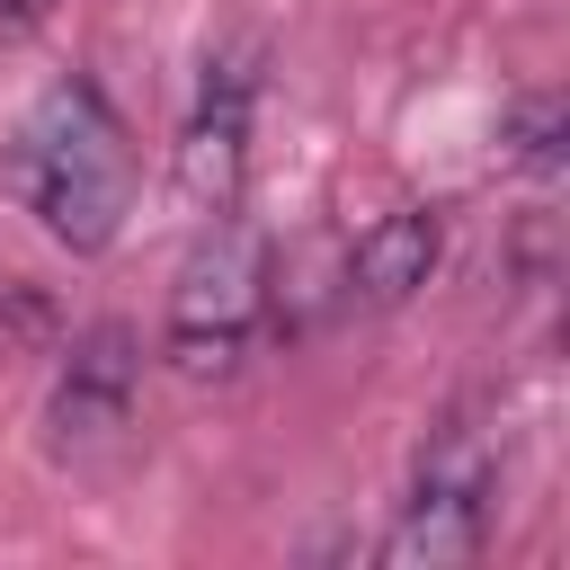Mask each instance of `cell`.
Segmentation results:
<instances>
[{
	"label": "cell",
	"mask_w": 570,
	"mask_h": 570,
	"mask_svg": "<svg viewBox=\"0 0 570 570\" xmlns=\"http://www.w3.org/2000/svg\"><path fill=\"white\" fill-rule=\"evenodd\" d=\"M0 187L62 240V249H107L134 214V142L116 125V107L98 98V80H53L9 151H0Z\"/></svg>",
	"instance_id": "cell-1"
},
{
	"label": "cell",
	"mask_w": 570,
	"mask_h": 570,
	"mask_svg": "<svg viewBox=\"0 0 570 570\" xmlns=\"http://www.w3.org/2000/svg\"><path fill=\"white\" fill-rule=\"evenodd\" d=\"M267 312V240L240 214H214L169 285V365L178 374H232Z\"/></svg>",
	"instance_id": "cell-2"
},
{
	"label": "cell",
	"mask_w": 570,
	"mask_h": 570,
	"mask_svg": "<svg viewBox=\"0 0 570 570\" xmlns=\"http://www.w3.org/2000/svg\"><path fill=\"white\" fill-rule=\"evenodd\" d=\"M481 534H490V445L472 436V428H445L428 454H419V481H410V499H401V525L383 534V561H428V570H445V561H472L481 552Z\"/></svg>",
	"instance_id": "cell-3"
},
{
	"label": "cell",
	"mask_w": 570,
	"mask_h": 570,
	"mask_svg": "<svg viewBox=\"0 0 570 570\" xmlns=\"http://www.w3.org/2000/svg\"><path fill=\"white\" fill-rule=\"evenodd\" d=\"M249 71L240 62H205V89H196V116L178 134V196L196 223L232 214L240 205V169H249Z\"/></svg>",
	"instance_id": "cell-4"
},
{
	"label": "cell",
	"mask_w": 570,
	"mask_h": 570,
	"mask_svg": "<svg viewBox=\"0 0 570 570\" xmlns=\"http://www.w3.org/2000/svg\"><path fill=\"white\" fill-rule=\"evenodd\" d=\"M134 383H142L134 330L98 321V330H89V338L62 356V374H53V401H45V428H53V445L71 454V445H98V436H116V428L134 419Z\"/></svg>",
	"instance_id": "cell-5"
},
{
	"label": "cell",
	"mask_w": 570,
	"mask_h": 570,
	"mask_svg": "<svg viewBox=\"0 0 570 570\" xmlns=\"http://www.w3.org/2000/svg\"><path fill=\"white\" fill-rule=\"evenodd\" d=\"M436 249H445V223H436L428 205H401V214H383V223L356 240L347 285H356L365 303H410V294L436 276Z\"/></svg>",
	"instance_id": "cell-6"
},
{
	"label": "cell",
	"mask_w": 570,
	"mask_h": 570,
	"mask_svg": "<svg viewBox=\"0 0 570 570\" xmlns=\"http://www.w3.org/2000/svg\"><path fill=\"white\" fill-rule=\"evenodd\" d=\"M552 134H561V107H552V98H525V107H517V125H508V160L552 169V160H561V142H552Z\"/></svg>",
	"instance_id": "cell-7"
},
{
	"label": "cell",
	"mask_w": 570,
	"mask_h": 570,
	"mask_svg": "<svg viewBox=\"0 0 570 570\" xmlns=\"http://www.w3.org/2000/svg\"><path fill=\"white\" fill-rule=\"evenodd\" d=\"M45 9H53V0H0V36H27Z\"/></svg>",
	"instance_id": "cell-8"
}]
</instances>
